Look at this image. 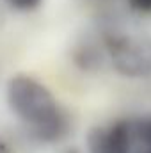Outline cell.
Segmentation results:
<instances>
[{
    "mask_svg": "<svg viewBox=\"0 0 151 153\" xmlns=\"http://www.w3.org/2000/svg\"><path fill=\"white\" fill-rule=\"evenodd\" d=\"M5 100L11 112L29 128H34L61 112L53 93L41 80L27 73H16L7 80Z\"/></svg>",
    "mask_w": 151,
    "mask_h": 153,
    "instance_id": "obj_1",
    "label": "cell"
},
{
    "mask_svg": "<svg viewBox=\"0 0 151 153\" xmlns=\"http://www.w3.org/2000/svg\"><path fill=\"white\" fill-rule=\"evenodd\" d=\"M133 123L128 119H117L110 128H107L100 153H133Z\"/></svg>",
    "mask_w": 151,
    "mask_h": 153,
    "instance_id": "obj_4",
    "label": "cell"
},
{
    "mask_svg": "<svg viewBox=\"0 0 151 153\" xmlns=\"http://www.w3.org/2000/svg\"><path fill=\"white\" fill-rule=\"evenodd\" d=\"M7 4L20 13H30V11L38 9L43 4V0H7Z\"/></svg>",
    "mask_w": 151,
    "mask_h": 153,
    "instance_id": "obj_7",
    "label": "cell"
},
{
    "mask_svg": "<svg viewBox=\"0 0 151 153\" xmlns=\"http://www.w3.org/2000/svg\"><path fill=\"white\" fill-rule=\"evenodd\" d=\"M135 153H151V146H141Z\"/></svg>",
    "mask_w": 151,
    "mask_h": 153,
    "instance_id": "obj_10",
    "label": "cell"
},
{
    "mask_svg": "<svg viewBox=\"0 0 151 153\" xmlns=\"http://www.w3.org/2000/svg\"><path fill=\"white\" fill-rule=\"evenodd\" d=\"M30 134H32V137L36 141L43 143V144H55V143L62 141L70 134V121H68L66 114L61 111L52 119L30 128Z\"/></svg>",
    "mask_w": 151,
    "mask_h": 153,
    "instance_id": "obj_5",
    "label": "cell"
},
{
    "mask_svg": "<svg viewBox=\"0 0 151 153\" xmlns=\"http://www.w3.org/2000/svg\"><path fill=\"white\" fill-rule=\"evenodd\" d=\"M133 137L141 146H151V116L141 117L133 123Z\"/></svg>",
    "mask_w": 151,
    "mask_h": 153,
    "instance_id": "obj_6",
    "label": "cell"
},
{
    "mask_svg": "<svg viewBox=\"0 0 151 153\" xmlns=\"http://www.w3.org/2000/svg\"><path fill=\"white\" fill-rule=\"evenodd\" d=\"M107 59L109 57L103 45H98L89 39L75 45L71 50V62L84 73H96L103 70Z\"/></svg>",
    "mask_w": 151,
    "mask_h": 153,
    "instance_id": "obj_3",
    "label": "cell"
},
{
    "mask_svg": "<svg viewBox=\"0 0 151 153\" xmlns=\"http://www.w3.org/2000/svg\"><path fill=\"white\" fill-rule=\"evenodd\" d=\"M0 153H11V148H9V144L0 137Z\"/></svg>",
    "mask_w": 151,
    "mask_h": 153,
    "instance_id": "obj_9",
    "label": "cell"
},
{
    "mask_svg": "<svg viewBox=\"0 0 151 153\" xmlns=\"http://www.w3.org/2000/svg\"><path fill=\"white\" fill-rule=\"evenodd\" d=\"M101 45L117 75L132 80L151 76V39L132 36L119 27L101 32Z\"/></svg>",
    "mask_w": 151,
    "mask_h": 153,
    "instance_id": "obj_2",
    "label": "cell"
},
{
    "mask_svg": "<svg viewBox=\"0 0 151 153\" xmlns=\"http://www.w3.org/2000/svg\"><path fill=\"white\" fill-rule=\"evenodd\" d=\"M64 153H80V152H78L76 148H68V150H66Z\"/></svg>",
    "mask_w": 151,
    "mask_h": 153,
    "instance_id": "obj_11",
    "label": "cell"
},
{
    "mask_svg": "<svg viewBox=\"0 0 151 153\" xmlns=\"http://www.w3.org/2000/svg\"><path fill=\"white\" fill-rule=\"evenodd\" d=\"M132 11L141 14H151V0H128Z\"/></svg>",
    "mask_w": 151,
    "mask_h": 153,
    "instance_id": "obj_8",
    "label": "cell"
}]
</instances>
